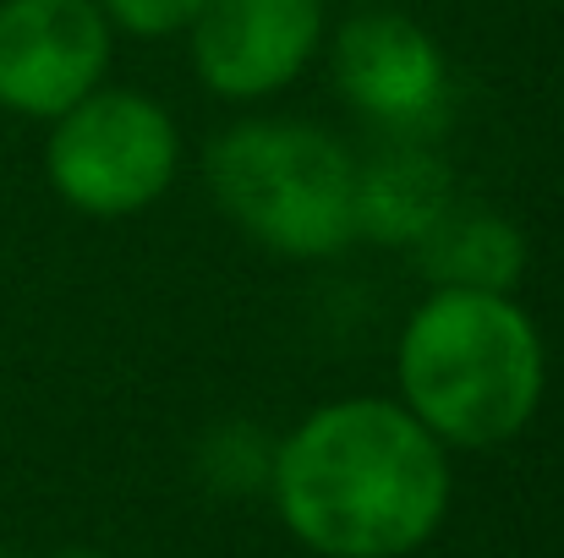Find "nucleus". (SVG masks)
<instances>
[{"label": "nucleus", "mask_w": 564, "mask_h": 558, "mask_svg": "<svg viewBox=\"0 0 564 558\" xmlns=\"http://www.w3.org/2000/svg\"><path fill=\"white\" fill-rule=\"evenodd\" d=\"M182 176V127L176 116L138 94L99 83L44 138V182L83 219H132L149 214Z\"/></svg>", "instance_id": "4"}, {"label": "nucleus", "mask_w": 564, "mask_h": 558, "mask_svg": "<svg viewBox=\"0 0 564 558\" xmlns=\"http://www.w3.org/2000/svg\"><path fill=\"white\" fill-rule=\"evenodd\" d=\"M197 83L225 105L285 94L329 39V0H208L187 33Z\"/></svg>", "instance_id": "6"}, {"label": "nucleus", "mask_w": 564, "mask_h": 558, "mask_svg": "<svg viewBox=\"0 0 564 558\" xmlns=\"http://www.w3.org/2000/svg\"><path fill=\"white\" fill-rule=\"evenodd\" d=\"M116 28L94 0H0V110L55 121L110 83Z\"/></svg>", "instance_id": "7"}, {"label": "nucleus", "mask_w": 564, "mask_h": 558, "mask_svg": "<svg viewBox=\"0 0 564 558\" xmlns=\"http://www.w3.org/2000/svg\"><path fill=\"white\" fill-rule=\"evenodd\" d=\"M269 460H274V438H263L247 422L214 427L197 449V471L208 488L219 493H247V488H269Z\"/></svg>", "instance_id": "10"}, {"label": "nucleus", "mask_w": 564, "mask_h": 558, "mask_svg": "<svg viewBox=\"0 0 564 558\" xmlns=\"http://www.w3.org/2000/svg\"><path fill=\"white\" fill-rule=\"evenodd\" d=\"M455 208V176L427 138H389L378 154L357 160L351 230L378 247L411 252Z\"/></svg>", "instance_id": "8"}, {"label": "nucleus", "mask_w": 564, "mask_h": 558, "mask_svg": "<svg viewBox=\"0 0 564 558\" xmlns=\"http://www.w3.org/2000/svg\"><path fill=\"white\" fill-rule=\"evenodd\" d=\"M411 252H416V274L449 291H516L527 274V236L505 214L460 197Z\"/></svg>", "instance_id": "9"}, {"label": "nucleus", "mask_w": 564, "mask_h": 558, "mask_svg": "<svg viewBox=\"0 0 564 558\" xmlns=\"http://www.w3.org/2000/svg\"><path fill=\"white\" fill-rule=\"evenodd\" d=\"M280 526L318 558H411L449 515V449L383 394H346L274 438Z\"/></svg>", "instance_id": "1"}, {"label": "nucleus", "mask_w": 564, "mask_h": 558, "mask_svg": "<svg viewBox=\"0 0 564 558\" xmlns=\"http://www.w3.org/2000/svg\"><path fill=\"white\" fill-rule=\"evenodd\" d=\"M203 182L214 208L263 252L291 263L335 258L351 230V182L357 154L291 116H247L208 143Z\"/></svg>", "instance_id": "3"}, {"label": "nucleus", "mask_w": 564, "mask_h": 558, "mask_svg": "<svg viewBox=\"0 0 564 558\" xmlns=\"http://www.w3.org/2000/svg\"><path fill=\"white\" fill-rule=\"evenodd\" d=\"M329 72L340 99L389 138H427L449 105V61L438 39L389 6L351 11L329 39Z\"/></svg>", "instance_id": "5"}, {"label": "nucleus", "mask_w": 564, "mask_h": 558, "mask_svg": "<svg viewBox=\"0 0 564 558\" xmlns=\"http://www.w3.org/2000/svg\"><path fill=\"white\" fill-rule=\"evenodd\" d=\"M94 6L127 39H182L208 0H94Z\"/></svg>", "instance_id": "11"}, {"label": "nucleus", "mask_w": 564, "mask_h": 558, "mask_svg": "<svg viewBox=\"0 0 564 558\" xmlns=\"http://www.w3.org/2000/svg\"><path fill=\"white\" fill-rule=\"evenodd\" d=\"M549 394V346L516 291L427 285L394 340V400L444 449H499Z\"/></svg>", "instance_id": "2"}, {"label": "nucleus", "mask_w": 564, "mask_h": 558, "mask_svg": "<svg viewBox=\"0 0 564 558\" xmlns=\"http://www.w3.org/2000/svg\"><path fill=\"white\" fill-rule=\"evenodd\" d=\"M0 558H11V554H6V548H0Z\"/></svg>", "instance_id": "13"}, {"label": "nucleus", "mask_w": 564, "mask_h": 558, "mask_svg": "<svg viewBox=\"0 0 564 558\" xmlns=\"http://www.w3.org/2000/svg\"><path fill=\"white\" fill-rule=\"evenodd\" d=\"M55 558H105V554H94V548H66V554H55Z\"/></svg>", "instance_id": "12"}]
</instances>
